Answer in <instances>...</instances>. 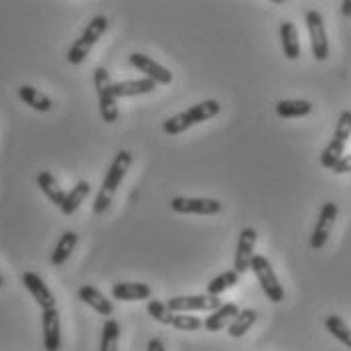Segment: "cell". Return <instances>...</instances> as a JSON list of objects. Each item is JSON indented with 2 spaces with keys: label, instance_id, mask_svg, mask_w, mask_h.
<instances>
[{
  "label": "cell",
  "instance_id": "6da1fadb",
  "mask_svg": "<svg viewBox=\"0 0 351 351\" xmlns=\"http://www.w3.org/2000/svg\"><path fill=\"white\" fill-rule=\"evenodd\" d=\"M132 160H134V156H132V152L130 151H124V149H122V151L116 152V156H114V160H112V165H110V169H108V173H106V177H104L100 193L96 195L94 207H92L96 215H101V213L110 207V203L114 199V195H116L120 183L124 181L126 173H128L130 167H132Z\"/></svg>",
  "mask_w": 351,
  "mask_h": 351
},
{
  "label": "cell",
  "instance_id": "7a4b0ae2",
  "mask_svg": "<svg viewBox=\"0 0 351 351\" xmlns=\"http://www.w3.org/2000/svg\"><path fill=\"white\" fill-rule=\"evenodd\" d=\"M219 110H221V106H219V101L217 100L199 101V104L191 106L189 110H185V112H181V114H175V116H171L167 122H162V130H165V134H169V136L183 134V132H187L191 126L215 118V116L219 114Z\"/></svg>",
  "mask_w": 351,
  "mask_h": 351
},
{
  "label": "cell",
  "instance_id": "3957f363",
  "mask_svg": "<svg viewBox=\"0 0 351 351\" xmlns=\"http://www.w3.org/2000/svg\"><path fill=\"white\" fill-rule=\"evenodd\" d=\"M108 25H110L108 16H104V14L94 16V19L88 23V27H86V31L82 33V37L69 47V51H67V61H69L71 65L84 63L86 57L90 55V51L94 49V45L100 41L101 37H104V33L108 31Z\"/></svg>",
  "mask_w": 351,
  "mask_h": 351
},
{
  "label": "cell",
  "instance_id": "277c9868",
  "mask_svg": "<svg viewBox=\"0 0 351 351\" xmlns=\"http://www.w3.org/2000/svg\"><path fill=\"white\" fill-rule=\"evenodd\" d=\"M250 270L256 274V278H258L264 295L268 297V301L274 302V304L285 301V289H282V285H280V280H278V276H276V272H274V268L266 256L254 254Z\"/></svg>",
  "mask_w": 351,
  "mask_h": 351
},
{
  "label": "cell",
  "instance_id": "5b68a950",
  "mask_svg": "<svg viewBox=\"0 0 351 351\" xmlns=\"http://www.w3.org/2000/svg\"><path fill=\"white\" fill-rule=\"evenodd\" d=\"M94 86H96V94H98V101H100V114L101 120L106 124H116L120 118V110H118V98L114 96L112 90V80L106 67H96L94 69Z\"/></svg>",
  "mask_w": 351,
  "mask_h": 351
},
{
  "label": "cell",
  "instance_id": "8992f818",
  "mask_svg": "<svg viewBox=\"0 0 351 351\" xmlns=\"http://www.w3.org/2000/svg\"><path fill=\"white\" fill-rule=\"evenodd\" d=\"M306 31L311 37V51L317 61H325L329 57V39H327V29L323 14L319 10H306L304 14Z\"/></svg>",
  "mask_w": 351,
  "mask_h": 351
},
{
  "label": "cell",
  "instance_id": "52a82bcc",
  "mask_svg": "<svg viewBox=\"0 0 351 351\" xmlns=\"http://www.w3.org/2000/svg\"><path fill=\"white\" fill-rule=\"evenodd\" d=\"M337 213H339V207L337 203L333 201H325L321 211H319V219H317V226L313 230V236H311V248L313 250H321L325 248L329 236H331V230L335 226V219H337Z\"/></svg>",
  "mask_w": 351,
  "mask_h": 351
},
{
  "label": "cell",
  "instance_id": "ba28073f",
  "mask_svg": "<svg viewBox=\"0 0 351 351\" xmlns=\"http://www.w3.org/2000/svg\"><path fill=\"white\" fill-rule=\"evenodd\" d=\"M171 209L183 215H217L223 205L221 201L209 197H173Z\"/></svg>",
  "mask_w": 351,
  "mask_h": 351
},
{
  "label": "cell",
  "instance_id": "9c48e42d",
  "mask_svg": "<svg viewBox=\"0 0 351 351\" xmlns=\"http://www.w3.org/2000/svg\"><path fill=\"white\" fill-rule=\"evenodd\" d=\"M223 302L219 297H211V295H187V297H173L167 301V306L173 313H195V311H217Z\"/></svg>",
  "mask_w": 351,
  "mask_h": 351
},
{
  "label": "cell",
  "instance_id": "30bf717a",
  "mask_svg": "<svg viewBox=\"0 0 351 351\" xmlns=\"http://www.w3.org/2000/svg\"><path fill=\"white\" fill-rule=\"evenodd\" d=\"M128 61H130V65H134L138 71H143L145 77L152 80L156 86H169V84H173V73H171V69H167L165 65H160L158 61H154L149 55H145V53H132V55L128 57Z\"/></svg>",
  "mask_w": 351,
  "mask_h": 351
},
{
  "label": "cell",
  "instance_id": "8fae6325",
  "mask_svg": "<svg viewBox=\"0 0 351 351\" xmlns=\"http://www.w3.org/2000/svg\"><path fill=\"white\" fill-rule=\"evenodd\" d=\"M258 240V232L254 228H244L238 236V246H236V258H234V270L238 274H244L250 270L252 258H254V246Z\"/></svg>",
  "mask_w": 351,
  "mask_h": 351
},
{
  "label": "cell",
  "instance_id": "7c38bea8",
  "mask_svg": "<svg viewBox=\"0 0 351 351\" xmlns=\"http://www.w3.org/2000/svg\"><path fill=\"white\" fill-rule=\"evenodd\" d=\"M23 285L25 289L31 293V297L35 299V302L41 306V311H47V308H55V295L49 291V287L45 285V280L37 274V272H25L23 274Z\"/></svg>",
  "mask_w": 351,
  "mask_h": 351
},
{
  "label": "cell",
  "instance_id": "4fadbf2b",
  "mask_svg": "<svg viewBox=\"0 0 351 351\" xmlns=\"http://www.w3.org/2000/svg\"><path fill=\"white\" fill-rule=\"evenodd\" d=\"M43 323V348L45 351L61 350V321H59V311L47 308L41 315Z\"/></svg>",
  "mask_w": 351,
  "mask_h": 351
},
{
  "label": "cell",
  "instance_id": "5bb4252c",
  "mask_svg": "<svg viewBox=\"0 0 351 351\" xmlns=\"http://www.w3.org/2000/svg\"><path fill=\"white\" fill-rule=\"evenodd\" d=\"M151 295L152 289L147 282H118V285L112 287V297L116 301H151Z\"/></svg>",
  "mask_w": 351,
  "mask_h": 351
},
{
  "label": "cell",
  "instance_id": "9a60e30c",
  "mask_svg": "<svg viewBox=\"0 0 351 351\" xmlns=\"http://www.w3.org/2000/svg\"><path fill=\"white\" fill-rule=\"evenodd\" d=\"M238 315H240V306H238L236 302H226V304H221L217 311L209 313V317L203 321V327H205L209 333H217V331L230 327L232 321H234Z\"/></svg>",
  "mask_w": 351,
  "mask_h": 351
},
{
  "label": "cell",
  "instance_id": "2e32d148",
  "mask_svg": "<svg viewBox=\"0 0 351 351\" xmlns=\"http://www.w3.org/2000/svg\"><path fill=\"white\" fill-rule=\"evenodd\" d=\"M77 297H80V301H84L88 306H92L98 315L101 317H112V313H114V304L112 301H108V297L100 293L96 287H92V285H84L80 291H77Z\"/></svg>",
  "mask_w": 351,
  "mask_h": 351
},
{
  "label": "cell",
  "instance_id": "e0dca14e",
  "mask_svg": "<svg viewBox=\"0 0 351 351\" xmlns=\"http://www.w3.org/2000/svg\"><path fill=\"white\" fill-rule=\"evenodd\" d=\"M114 90V96L116 98H132V96H145V94H151L156 90V84L149 80V77H143V80H128V82H118L112 86Z\"/></svg>",
  "mask_w": 351,
  "mask_h": 351
},
{
  "label": "cell",
  "instance_id": "ac0fdd59",
  "mask_svg": "<svg viewBox=\"0 0 351 351\" xmlns=\"http://www.w3.org/2000/svg\"><path fill=\"white\" fill-rule=\"evenodd\" d=\"M280 43H282V51L287 59L297 61L301 57V41H299V31L295 23L285 21L280 25Z\"/></svg>",
  "mask_w": 351,
  "mask_h": 351
},
{
  "label": "cell",
  "instance_id": "d6986e66",
  "mask_svg": "<svg viewBox=\"0 0 351 351\" xmlns=\"http://www.w3.org/2000/svg\"><path fill=\"white\" fill-rule=\"evenodd\" d=\"M77 242H80V236H77L75 232H71V230L63 232V236L59 238L55 250L51 254V264H53V266H63V264L69 260V256L73 254Z\"/></svg>",
  "mask_w": 351,
  "mask_h": 351
},
{
  "label": "cell",
  "instance_id": "ffe728a7",
  "mask_svg": "<svg viewBox=\"0 0 351 351\" xmlns=\"http://www.w3.org/2000/svg\"><path fill=\"white\" fill-rule=\"evenodd\" d=\"M37 185H39V189L47 195V199H49L53 205H57V207L63 205L67 193L63 191V187L59 185V181L51 175L49 171H41V173L37 175Z\"/></svg>",
  "mask_w": 351,
  "mask_h": 351
},
{
  "label": "cell",
  "instance_id": "44dd1931",
  "mask_svg": "<svg viewBox=\"0 0 351 351\" xmlns=\"http://www.w3.org/2000/svg\"><path fill=\"white\" fill-rule=\"evenodd\" d=\"M90 191H92V187H90V183L88 181H77L75 183V187L67 193V197L63 201V205L59 207L61 209V213L63 215H73L75 211H77V207L86 201V197L90 195Z\"/></svg>",
  "mask_w": 351,
  "mask_h": 351
},
{
  "label": "cell",
  "instance_id": "7402d4cb",
  "mask_svg": "<svg viewBox=\"0 0 351 351\" xmlns=\"http://www.w3.org/2000/svg\"><path fill=\"white\" fill-rule=\"evenodd\" d=\"M19 98L25 101L27 106H31L35 112H49L53 108V101L49 96H45L43 92H39L33 86H21L19 88Z\"/></svg>",
  "mask_w": 351,
  "mask_h": 351
},
{
  "label": "cell",
  "instance_id": "603a6c76",
  "mask_svg": "<svg viewBox=\"0 0 351 351\" xmlns=\"http://www.w3.org/2000/svg\"><path fill=\"white\" fill-rule=\"evenodd\" d=\"M256 321H258V311H254V308H244V311H240V315H238V317L232 321V325L228 327L230 337H234V339L244 337L252 327H254Z\"/></svg>",
  "mask_w": 351,
  "mask_h": 351
},
{
  "label": "cell",
  "instance_id": "cb8c5ba5",
  "mask_svg": "<svg viewBox=\"0 0 351 351\" xmlns=\"http://www.w3.org/2000/svg\"><path fill=\"white\" fill-rule=\"evenodd\" d=\"M313 112V104L308 100H280L276 104V114L280 118H302Z\"/></svg>",
  "mask_w": 351,
  "mask_h": 351
},
{
  "label": "cell",
  "instance_id": "d4e9b609",
  "mask_svg": "<svg viewBox=\"0 0 351 351\" xmlns=\"http://www.w3.org/2000/svg\"><path fill=\"white\" fill-rule=\"evenodd\" d=\"M238 280H240V274H238L236 270H226V272L217 274L213 280H209V285H207V295L219 297V295H223L226 291H230L232 287H236Z\"/></svg>",
  "mask_w": 351,
  "mask_h": 351
},
{
  "label": "cell",
  "instance_id": "484cf974",
  "mask_svg": "<svg viewBox=\"0 0 351 351\" xmlns=\"http://www.w3.org/2000/svg\"><path fill=\"white\" fill-rule=\"evenodd\" d=\"M325 329L337 339L341 341L348 350H351V327L339 317V315H329L325 319Z\"/></svg>",
  "mask_w": 351,
  "mask_h": 351
},
{
  "label": "cell",
  "instance_id": "4316f807",
  "mask_svg": "<svg viewBox=\"0 0 351 351\" xmlns=\"http://www.w3.org/2000/svg\"><path fill=\"white\" fill-rule=\"evenodd\" d=\"M120 341V325L116 319H106L101 327V343L100 351H118Z\"/></svg>",
  "mask_w": 351,
  "mask_h": 351
},
{
  "label": "cell",
  "instance_id": "83f0119b",
  "mask_svg": "<svg viewBox=\"0 0 351 351\" xmlns=\"http://www.w3.org/2000/svg\"><path fill=\"white\" fill-rule=\"evenodd\" d=\"M343 151H346V143L333 138V141L323 149V152H321V165H323L325 169H331V171H333V167L341 160Z\"/></svg>",
  "mask_w": 351,
  "mask_h": 351
},
{
  "label": "cell",
  "instance_id": "f1b7e54d",
  "mask_svg": "<svg viewBox=\"0 0 351 351\" xmlns=\"http://www.w3.org/2000/svg\"><path fill=\"white\" fill-rule=\"evenodd\" d=\"M147 311H149V315H151L152 319H154L156 323H160V325H171V323H173L175 313L167 306V302L151 299L149 304H147Z\"/></svg>",
  "mask_w": 351,
  "mask_h": 351
},
{
  "label": "cell",
  "instance_id": "f546056e",
  "mask_svg": "<svg viewBox=\"0 0 351 351\" xmlns=\"http://www.w3.org/2000/svg\"><path fill=\"white\" fill-rule=\"evenodd\" d=\"M171 327H175L177 331H197L203 327V323L199 317H193L189 313H175Z\"/></svg>",
  "mask_w": 351,
  "mask_h": 351
},
{
  "label": "cell",
  "instance_id": "4dcf8cb0",
  "mask_svg": "<svg viewBox=\"0 0 351 351\" xmlns=\"http://www.w3.org/2000/svg\"><path fill=\"white\" fill-rule=\"evenodd\" d=\"M351 136V110H343L339 114V120H337V126H335V134L333 138L335 141H341V143H348Z\"/></svg>",
  "mask_w": 351,
  "mask_h": 351
},
{
  "label": "cell",
  "instance_id": "1f68e13d",
  "mask_svg": "<svg viewBox=\"0 0 351 351\" xmlns=\"http://www.w3.org/2000/svg\"><path fill=\"white\" fill-rule=\"evenodd\" d=\"M333 173L335 175H348V173H351V154L341 156V160L333 167Z\"/></svg>",
  "mask_w": 351,
  "mask_h": 351
},
{
  "label": "cell",
  "instance_id": "d6a6232c",
  "mask_svg": "<svg viewBox=\"0 0 351 351\" xmlns=\"http://www.w3.org/2000/svg\"><path fill=\"white\" fill-rule=\"evenodd\" d=\"M149 351H165V346H162V341L158 339V337H152L151 341H149Z\"/></svg>",
  "mask_w": 351,
  "mask_h": 351
},
{
  "label": "cell",
  "instance_id": "836d02e7",
  "mask_svg": "<svg viewBox=\"0 0 351 351\" xmlns=\"http://www.w3.org/2000/svg\"><path fill=\"white\" fill-rule=\"evenodd\" d=\"M341 14L343 16H351V0H343L341 2Z\"/></svg>",
  "mask_w": 351,
  "mask_h": 351
},
{
  "label": "cell",
  "instance_id": "e575fe53",
  "mask_svg": "<svg viewBox=\"0 0 351 351\" xmlns=\"http://www.w3.org/2000/svg\"><path fill=\"white\" fill-rule=\"evenodd\" d=\"M4 287V278H2V274H0V289Z\"/></svg>",
  "mask_w": 351,
  "mask_h": 351
}]
</instances>
